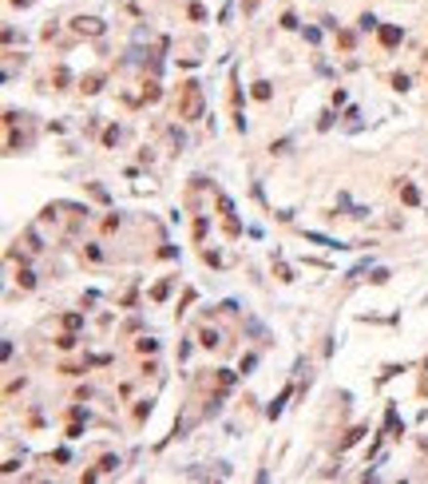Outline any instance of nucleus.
Instances as JSON below:
<instances>
[{
	"instance_id": "1",
	"label": "nucleus",
	"mask_w": 428,
	"mask_h": 484,
	"mask_svg": "<svg viewBox=\"0 0 428 484\" xmlns=\"http://www.w3.org/2000/svg\"><path fill=\"white\" fill-rule=\"evenodd\" d=\"M202 111V87L198 83H187V100H182V119H198Z\"/></svg>"
},
{
	"instance_id": "2",
	"label": "nucleus",
	"mask_w": 428,
	"mask_h": 484,
	"mask_svg": "<svg viewBox=\"0 0 428 484\" xmlns=\"http://www.w3.org/2000/svg\"><path fill=\"white\" fill-rule=\"evenodd\" d=\"M401 40H405V32H401L396 24H385V28H381V44H385V48H396Z\"/></svg>"
},
{
	"instance_id": "3",
	"label": "nucleus",
	"mask_w": 428,
	"mask_h": 484,
	"mask_svg": "<svg viewBox=\"0 0 428 484\" xmlns=\"http://www.w3.org/2000/svg\"><path fill=\"white\" fill-rule=\"evenodd\" d=\"M76 32H87V36H96V32H103V24H99V20H91V16H87V20L79 16V20H76Z\"/></svg>"
},
{
	"instance_id": "4",
	"label": "nucleus",
	"mask_w": 428,
	"mask_h": 484,
	"mask_svg": "<svg viewBox=\"0 0 428 484\" xmlns=\"http://www.w3.org/2000/svg\"><path fill=\"white\" fill-rule=\"evenodd\" d=\"M401 199H405L409 206H416V202H420V191H416L412 183H405V187H401Z\"/></svg>"
},
{
	"instance_id": "5",
	"label": "nucleus",
	"mask_w": 428,
	"mask_h": 484,
	"mask_svg": "<svg viewBox=\"0 0 428 484\" xmlns=\"http://www.w3.org/2000/svg\"><path fill=\"white\" fill-rule=\"evenodd\" d=\"M198 338H202V345H206V349H214V345H218V334H214V329H202Z\"/></svg>"
},
{
	"instance_id": "6",
	"label": "nucleus",
	"mask_w": 428,
	"mask_h": 484,
	"mask_svg": "<svg viewBox=\"0 0 428 484\" xmlns=\"http://www.w3.org/2000/svg\"><path fill=\"white\" fill-rule=\"evenodd\" d=\"M56 345H59V349H72V345H76V334H59Z\"/></svg>"
},
{
	"instance_id": "7",
	"label": "nucleus",
	"mask_w": 428,
	"mask_h": 484,
	"mask_svg": "<svg viewBox=\"0 0 428 484\" xmlns=\"http://www.w3.org/2000/svg\"><path fill=\"white\" fill-rule=\"evenodd\" d=\"M83 92H99V76H87L83 80Z\"/></svg>"
},
{
	"instance_id": "8",
	"label": "nucleus",
	"mask_w": 428,
	"mask_h": 484,
	"mask_svg": "<svg viewBox=\"0 0 428 484\" xmlns=\"http://www.w3.org/2000/svg\"><path fill=\"white\" fill-rule=\"evenodd\" d=\"M64 325H68V329H79V325H83V318H79V314H68V318H64Z\"/></svg>"
},
{
	"instance_id": "9",
	"label": "nucleus",
	"mask_w": 428,
	"mask_h": 484,
	"mask_svg": "<svg viewBox=\"0 0 428 484\" xmlns=\"http://www.w3.org/2000/svg\"><path fill=\"white\" fill-rule=\"evenodd\" d=\"M20 286H24V290H32V286H36V278L28 274V270H20Z\"/></svg>"
},
{
	"instance_id": "10",
	"label": "nucleus",
	"mask_w": 428,
	"mask_h": 484,
	"mask_svg": "<svg viewBox=\"0 0 428 484\" xmlns=\"http://www.w3.org/2000/svg\"><path fill=\"white\" fill-rule=\"evenodd\" d=\"M254 96L258 100H270V83H254Z\"/></svg>"
},
{
	"instance_id": "11",
	"label": "nucleus",
	"mask_w": 428,
	"mask_h": 484,
	"mask_svg": "<svg viewBox=\"0 0 428 484\" xmlns=\"http://www.w3.org/2000/svg\"><path fill=\"white\" fill-rule=\"evenodd\" d=\"M139 349H143V353H155V349H159V342H151V338H143V342H139Z\"/></svg>"
}]
</instances>
